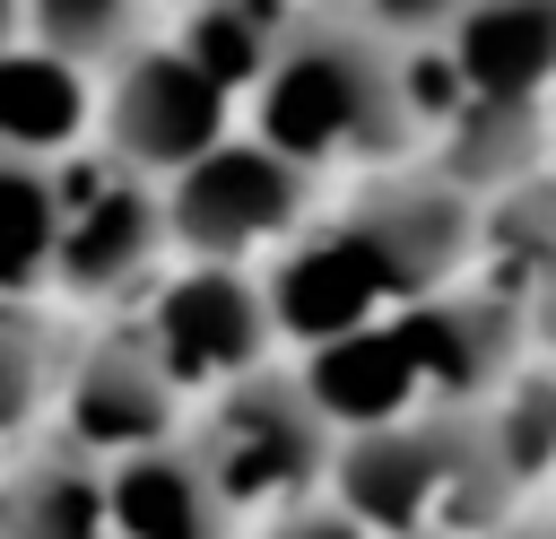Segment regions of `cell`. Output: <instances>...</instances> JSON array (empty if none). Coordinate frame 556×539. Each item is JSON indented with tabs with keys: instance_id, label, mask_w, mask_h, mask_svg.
<instances>
[{
	"instance_id": "1",
	"label": "cell",
	"mask_w": 556,
	"mask_h": 539,
	"mask_svg": "<svg viewBox=\"0 0 556 539\" xmlns=\"http://www.w3.org/2000/svg\"><path fill=\"white\" fill-rule=\"evenodd\" d=\"M417 122H426L417 43L382 35L374 17H356L339 0L295 9L269 43L261 78L243 87V130L269 139L313 183L417 156Z\"/></svg>"
},
{
	"instance_id": "2",
	"label": "cell",
	"mask_w": 556,
	"mask_h": 539,
	"mask_svg": "<svg viewBox=\"0 0 556 539\" xmlns=\"http://www.w3.org/2000/svg\"><path fill=\"white\" fill-rule=\"evenodd\" d=\"M321 496L365 539H478L521 513L478 435V409H408L382 426H348L330 443Z\"/></svg>"
},
{
	"instance_id": "3",
	"label": "cell",
	"mask_w": 556,
	"mask_h": 539,
	"mask_svg": "<svg viewBox=\"0 0 556 539\" xmlns=\"http://www.w3.org/2000/svg\"><path fill=\"white\" fill-rule=\"evenodd\" d=\"M182 443L200 452V469L217 478V496L235 504V522H269L287 504H313L321 478H330V443L339 426L321 417V400L304 391L295 356H269L217 391L191 400L182 417Z\"/></svg>"
},
{
	"instance_id": "4",
	"label": "cell",
	"mask_w": 556,
	"mask_h": 539,
	"mask_svg": "<svg viewBox=\"0 0 556 539\" xmlns=\"http://www.w3.org/2000/svg\"><path fill=\"white\" fill-rule=\"evenodd\" d=\"M174 261L165 200L148 174L113 165L104 148H70L52 165V304L61 313H130L148 278Z\"/></svg>"
},
{
	"instance_id": "5",
	"label": "cell",
	"mask_w": 556,
	"mask_h": 539,
	"mask_svg": "<svg viewBox=\"0 0 556 539\" xmlns=\"http://www.w3.org/2000/svg\"><path fill=\"white\" fill-rule=\"evenodd\" d=\"M156 200H165L174 261H252L261 270L313 217V174L287 165L269 139H252L235 122L217 148H200L191 165H174L156 183Z\"/></svg>"
},
{
	"instance_id": "6",
	"label": "cell",
	"mask_w": 556,
	"mask_h": 539,
	"mask_svg": "<svg viewBox=\"0 0 556 539\" xmlns=\"http://www.w3.org/2000/svg\"><path fill=\"white\" fill-rule=\"evenodd\" d=\"M330 226L365 252V270L382 278L391 304L434 296L452 278H469V235H478V200L460 183H443L426 156H391L348 174V200L330 209Z\"/></svg>"
},
{
	"instance_id": "7",
	"label": "cell",
	"mask_w": 556,
	"mask_h": 539,
	"mask_svg": "<svg viewBox=\"0 0 556 539\" xmlns=\"http://www.w3.org/2000/svg\"><path fill=\"white\" fill-rule=\"evenodd\" d=\"M130 330L156 348V365L182 383V400L287 356L269 330V296L252 261H165L148 278V296L130 304Z\"/></svg>"
},
{
	"instance_id": "8",
	"label": "cell",
	"mask_w": 556,
	"mask_h": 539,
	"mask_svg": "<svg viewBox=\"0 0 556 539\" xmlns=\"http://www.w3.org/2000/svg\"><path fill=\"white\" fill-rule=\"evenodd\" d=\"M226 130H235V96L174 35H139L130 52H113L96 70V148L148 183H165Z\"/></svg>"
},
{
	"instance_id": "9",
	"label": "cell",
	"mask_w": 556,
	"mask_h": 539,
	"mask_svg": "<svg viewBox=\"0 0 556 539\" xmlns=\"http://www.w3.org/2000/svg\"><path fill=\"white\" fill-rule=\"evenodd\" d=\"M191 400L182 383L156 365V348L130 330V313H104L70 339V365H61V400H52V435L78 443L87 461H122L139 443H165L182 435Z\"/></svg>"
},
{
	"instance_id": "10",
	"label": "cell",
	"mask_w": 556,
	"mask_h": 539,
	"mask_svg": "<svg viewBox=\"0 0 556 539\" xmlns=\"http://www.w3.org/2000/svg\"><path fill=\"white\" fill-rule=\"evenodd\" d=\"M426 43L460 96H556V0H452V17Z\"/></svg>"
},
{
	"instance_id": "11",
	"label": "cell",
	"mask_w": 556,
	"mask_h": 539,
	"mask_svg": "<svg viewBox=\"0 0 556 539\" xmlns=\"http://www.w3.org/2000/svg\"><path fill=\"white\" fill-rule=\"evenodd\" d=\"M96 478H104L113 539H243L235 504L217 496V478L200 469V452L182 435L139 443L122 461H96Z\"/></svg>"
},
{
	"instance_id": "12",
	"label": "cell",
	"mask_w": 556,
	"mask_h": 539,
	"mask_svg": "<svg viewBox=\"0 0 556 539\" xmlns=\"http://www.w3.org/2000/svg\"><path fill=\"white\" fill-rule=\"evenodd\" d=\"M87 139H96V70H78L26 35L0 43V148L61 165Z\"/></svg>"
},
{
	"instance_id": "13",
	"label": "cell",
	"mask_w": 556,
	"mask_h": 539,
	"mask_svg": "<svg viewBox=\"0 0 556 539\" xmlns=\"http://www.w3.org/2000/svg\"><path fill=\"white\" fill-rule=\"evenodd\" d=\"M0 539H113L96 461L61 435L17 443L0 461Z\"/></svg>"
},
{
	"instance_id": "14",
	"label": "cell",
	"mask_w": 556,
	"mask_h": 539,
	"mask_svg": "<svg viewBox=\"0 0 556 539\" xmlns=\"http://www.w3.org/2000/svg\"><path fill=\"white\" fill-rule=\"evenodd\" d=\"M70 313L43 296H0V461L35 435H52L61 365H70Z\"/></svg>"
},
{
	"instance_id": "15",
	"label": "cell",
	"mask_w": 556,
	"mask_h": 539,
	"mask_svg": "<svg viewBox=\"0 0 556 539\" xmlns=\"http://www.w3.org/2000/svg\"><path fill=\"white\" fill-rule=\"evenodd\" d=\"M287 17H295L287 0H182L174 43H182L226 96H243V87L261 78V61H269V43H278Z\"/></svg>"
},
{
	"instance_id": "16",
	"label": "cell",
	"mask_w": 556,
	"mask_h": 539,
	"mask_svg": "<svg viewBox=\"0 0 556 539\" xmlns=\"http://www.w3.org/2000/svg\"><path fill=\"white\" fill-rule=\"evenodd\" d=\"M0 296L52 304V165L0 148Z\"/></svg>"
},
{
	"instance_id": "17",
	"label": "cell",
	"mask_w": 556,
	"mask_h": 539,
	"mask_svg": "<svg viewBox=\"0 0 556 539\" xmlns=\"http://www.w3.org/2000/svg\"><path fill=\"white\" fill-rule=\"evenodd\" d=\"M148 9L156 0H17V35L78 70H104L113 52H130L148 35Z\"/></svg>"
},
{
	"instance_id": "18",
	"label": "cell",
	"mask_w": 556,
	"mask_h": 539,
	"mask_svg": "<svg viewBox=\"0 0 556 539\" xmlns=\"http://www.w3.org/2000/svg\"><path fill=\"white\" fill-rule=\"evenodd\" d=\"M252 539H365L330 496H313V504H287V513H269V522H252Z\"/></svg>"
},
{
	"instance_id": "19",
	"label": "cell",
	"mask_w": 556,
	"mask_h": 539,
	"mask_svg": "<svg viewBox=\"0 0 556 539\" xmlns=\"http://www.w3.org/2000/svg\"><path fill=\"white\" fill-rule=\"evenodd\" d=\"M339 9L374 17V26H382V35H400V43H426V35L452 17V0H339Z\"/></svg>"
},
{
	"instance_id": "20",
	"label": "cell",
	"mask_w": 556,
	"mask_h": 539,
	"mask_svg": "<svg viewBox=\"0 0 556 539\" xmlns=\"http://www.w3.org/2000/svg\"><path fill=\"white\" fill-rule=\"evenodd\" d=\"M478 539H556V522L539 513V504H521V513H504L495 530H478Z\"/></svg>"
},
{
	"instance_id": "21",
	"label": "cell",
	"mask_w": 556,
	"mask_h": 539,
	"mask_svg": "<svg viewBox=\"0 0 556 539\" xmlns=\"http://www.w3.org/2000/svg\"><path fill=\"white\" fill-rule=\"evenodd\" d=\"M0 43H17V0H0Z\"/></svg>"
},
{
	"instance_id": "22",
	"label": "cell",
	"mask_w": 556,
	"mask_h": 539,
	"mask_svg": "<svg viewBox=\"0 0 556 539\" xmlns=\"http://www.w3.org/2000/svg\"><path fill=\"white\" fill-rule=\"evenodd\" d=\"M165 9H182V0H165Z\"/></svg>"
}]
</instances>
